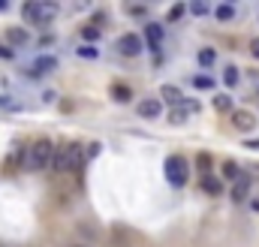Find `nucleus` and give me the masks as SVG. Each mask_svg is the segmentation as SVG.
Segmentation results:
<instances>
[{"mask_svg": "<svg viewBox=\"0 0 259 247\" xmlns=\"http://www.w3.org/2000/svg\"><path fill=\"white\" fill-rule=\"evenodd\" d=\"M52 154H55V145L49 139H36L33 145L21 148V169L24 172H46L52 163Z\"/></svg>", "mask_w": 259, "mask_h": 247, "instance_id": "nucleus-1", "label": "nucleus"}, {"mask_svg": "<svg viewBox=\"0 0 259 247\" xmlns=\"http://www.w3.org/2000/svg\"><path fill=\"white\" fill-rule=\"evenodd\" d=\"M81 166H84V151H81L78 142L61 145V148L52 154V163H49V169H55V172H78Z\"/></svg>", "mask_w": 259, "mask_h": 247, "instance_id": "nucleus-2", "label": "nucleus"}, {"mask_svg": "<svg viewBox=\"0 0 259 247\" xmlns=\"http://www.w3.org/2000/svg\"><path fill=\"white\" fill-rule=\"evenodd\" d=\"M21 15L27 24H49L55 15H58V3H24L21 6Z\"/></svg>", "mask_w": 259, "mask_h": 247, "instance_id": "nucleus-3", "label": "nucleus"}, {"mask_svg": "<svg viewBox=\"0 0 259 247\" xmlns=\"http://www.w3.org/2000/svg\"><path fill=\"white\" fill-rule=\"evenodd\" d=\"M163 172H166V181L172 187H184L187 184V175H190V169H187V160L181 157V154H172V157H166V163H163Z\"/></svg>", "mask_w": 259, "mask_h": 247, "instance_id": "nucleus-4", "label": "nucleus"}, {"mask_svg": "<svg viewBox=\"0 0 259 247\" xmlns=\"http://www.w3.org/2000/svg\"><path fill=\"white\" fill-rule=\"evenodd\" d=\"M118 52L127 55V58L142 55V36H139V33H124V36L118 39Z\"/></svg>", "mask_w": 259, "mask_h": 247, "instance_id": "nucleus-5", "label": "nucleus"}, {"mask_svg": "<svg viewBox=\"0 0 259 247\" xmlns=\"http://www.w3.org/2000/svg\"><path fill=\"white\" fill-rule=\"evenodd\" d=\"M232 127H235V130H241V133H250V130L256 127L253 112H247V109H235V112H232Z\"/></svg>", "mask_w": 259, "mask_h": 247, "instance_id": "nucleus-6", "label": "nucleus"}, {"mask_svg": "<svg viewBox=\"0 0 259 247\" xmlns=\"http://www.w3.org/2000/svg\"><path fill=\"white\" fill-rule=\"evenodd\" d=\"M229 196H232V202H244V199L250 196V178H247V175H238V178L232 181Z\"/></svg>", "mask_w": 259, "mask_h": 247, "instance_id": "nucleus-7", "label": "nucleus"}, {"mask_svg": "<svg viewBox=\"0 0 259 247\" xmlns=\"http://www.w3.org/2000/svg\"><path fill=\"white\" fill-rule=\"evenodd\" d=\"M55 69H58V61H55V58H49V55H42V58H36V61H33V66H30V72H27V75H36V78H39V75L55 72Z\"/></svg>", "mask_w": 259, "mask_h": 247, "instance_id": "nucleus-8", "label": "nucleus"}, {"mask_svg": "<svg viewBox=\"0 0 259 247\" xmlns=\"http://www.w3.org/2000/svg\"><path fill=\"white\" fill-rule=\"evenodd\" d=\"M136 109H139V115H142V118H148V121H154V118H160V112H163V103L151 97V100H142V103H139Z\"/></svg>", "mask_w": 259, "mask_h": 247, "instance_id": "nucleus-9", "label": "nucleus"}, {"mask_svg": "<svg viewBox=\"0 0 259 247\" xmlns=\"http://www.w3.org/2000/svg\"><path fill=\"white\" fill-rule=\"evenodd\" d=\"M6 39H9V46H27L30 43V33L24 27H9L6 30Z\"/></svg>", "mask_w": 259, "mask_h": 247, "instance_id": "nucleus-10", "label": "nucleus"}, {"mask_svg": "<svg viewBox=\"0 0 259 247\" xmlns=\"http://www.w3.org/2000/svg\"><path fill=\"white\" fill-rule=\"evenodd\" d=\"M160 97H163L166 103H172V106H178V103L184 100L181 88H175V85H163V88H160Z\"/></svg>", "mask_w": 259, "mask_h": 247, "instance_id": "nucleus-11", "label": "nucleus"}, {"mask_svg": "<svg viewBox=\"0 0 259 247\" xmlns=\"http://www.w3.org/2000/svg\"><path fill=\"white\" fill-rule=\"evenodd\" d=\"M145 36H148L151 49H160V43H163V27H160V24H148V27H145Z\"/></svg>", "mask_w": 259, "mask_h": 247, "instance_id": "nucleus-12", "label": "nucleus"}, {"mask_svg": "<svg viewBox=\"0 0 259 247\" xmlns=\"http://www.w3.org/2000/svg\"><path fill=\"white\" fill-rule=\"evenodd\" d=\"M202 190L211 193V196H217V193H223V184H220V178H214V175L208 172V175H202Z\"/></svg>", "mask_w": 259, "mask_h": 247, "instance_id": "nucleus-13", "label": "nucleus"}, {"mask_svg": "<svg viewBox=\"0 0 259 247\" xmlns=\"http://www.w3.org/2000/svg\"><path fill=\"white\" fill-rule=\"evenodd\" d=\"M214 15H217V21H232V18H235V6H232V3H220V6L214 9Z\"/></svg>", "mask_w": 259, "mask_h": 247, "instance_id": "nucleus-14", "label": "nucleus"}, {"mask_svg": "<svg viewBox=\"0 0 259 247\" xmlns=\"http://www.w3.org/2000/svg\"><path fill=\"white\" fill-rule=\"evenodd\" d=\"M238 78H241V75H238V69H235V66H226V72H223V85H226V88H235V85H238Z\"/></svg>", "mask_w": 259, "mask_h": 247, "instance_id": "nucleus-15", "label": "nucleus"}, {"mask_svg": "<svg viewBox=\"0 0 259 247\" xmlns=\"http://www.w3.org/2000/svg\"><path fill=\"white\" fill-rule=\"evenodd\" d=\"M112 94H115V100H118V103H130V97H133V91L124 88V85H115V88H112Z\"/></svg>", "mask_w": 259, "mask_h": 247, "instance_id": "nucleus-16", "label": "nucleus"}, {"mask_svg": "<svg viewBox=\"0 0 259 247\" xmlns=\"http://www.w3.org/2000/svg\"><path fill=\"white\" fill-rule=\"evenodd\" d=\"M75 55H78V58H88V61H94V58H100V52H97L94 46H78V49H75Z\"/></svg>", "mask_w": 259, "mask_h": 247, "instance_id": "nucleus-17", "label": "nucleus"}, {"mask_svg": "<svg viewBox=\"0 0 259 247\" xmlns=\"http://www.w3.org/2000/svg\"><path fill=\"white\" fill-rule=\"evenodd\" d=\"M196 58H199V63H202V66H211V63L217 61V55H214L211 49H202V52H199Z\"/></svg>", "mask_w": 259, "mask_h": 247, "instance_id": "nucleus-18", "label": "nucleus"}, {"mask_svg": "<svg viewBox=\"0 0 259 247\" xmlns=\"http://www.w3.org/2000/svg\"><path fill=\"white\" fill-rule=\"evenodd\" d=\"M193 85L196 88H202V91H211V88H214V78H211V75H196Z\"/></svg>", "mask_w": 259, "mask_h": 247, "instance_id": "nucleus-19", "label": "nucleus"}, {"mask_svg": "<svg viewBox=\"0 0 259 247\" xmlns=\"http://www.w3.org/2000/svg\"><path fill=\"white\" fill-rule=\"evenodd\" d=\"M223 175H226V178H232V181H235V178H238V175H241V172H238V163H232V160H229V163H223Z\"/></svg>", "mask_w": 259, "mask_h": 247, "instance_id": "nucleus-20", "label": "nucleus"}, {"mask_svg": "<svg viewBox=\"0 0 259 247\" xmlns=\"http://www.w3.org/2000/svg\"><path fill=\"white\" fill-rule=\"evenodd\" d=\"M169 121H172V124H184V121H187V112L175 106V109H172V115H169Z\"/></svg>", "mask_w": 259, "mask_h": 247, "instance_id": "nucleus-21", "label": "nucleus"}, {"mask_svg": "<svg viewBox=\"0 0 259 247\" xmlns=\"http://www.w3.org/2000/svg\"><path fill=\"white\" fill-rule=\"evenodd\" d=\"M196 163H199V172H202V175H208V166H211V157H208V154H199V160H196Z\"/></svg>", "mask_w": 259, "mask_h": 247, "instance_id": "nucleus-22", "label": "nucleus"}, {"mask_svg": "<svg viewBox=\"0 0 259 247\" xmlns=\"http://www.w3.org/2000/svg\"><path fill=\"white\" fill-rule=\"evenodd\" d=\"M190 12H193V15H208V12H211V6H208V3H193V6H190Z\"/></svg>", "mask_w": 259, "mask_h": 247, "instance_id": "nucleus-23", "label": "nucleus"}, {"mask_svg": "<svg viewBox=\"0 0 259 247\" xmlns=\"http://www.w3.org/2000/svg\"><path fill=\"white\" fill-rule=\"evenodd\" d=\"M214 106H217L220 112H223V109H232V97H217V100H214Z\"/></svg>", "mask_w": 259, "mask_h": 247, "instance_id": "nucleus-24", "label": "nucleus"}, {"mask_svg": "<svg viewBox=\"0 0 259 247\" xmlns=\"http://www.w3.org/2000/svg\"><path fill=\"white\" fill-rule=\"evenodd\" d=\"M181 15H184V6H181V3H178V6H172V9H169V21H178V18H181Z\"/></svg>", "mask_w": 259, "mask_h": 247, "instance_id": "nucleus-25", "label": "nucleus"}, {"mask_svg": "<svg viewBox=\"0 0 259 247\" xmlns=\"http://www.w3.org/2000/svg\"><path fill=\"white\" fill-rule=\"evenodd\" d=\"M0 58H3V61H12V58H15V52H12V49H6V46H0Z\"/></svg>", "mask_w": 259, "mask_h": 247, "instance_id": "nucleus-26", "label": "nucleus"}, {"mask_svg": "<svg viewBox=\"0 0 259 247\" xmlns=\"http://www.w3.org/2000/svg\"><path fill=\"white\" fill-rule=\"evenodd\" d=\"M250 55L259 61V36H256V39H250Z\"/></svg>", "mask_w": 259, "mask_h": 247, "instance_id": "nucleus-27", "label": "nucleus"}, {"mask_svg": "<svg viewBox=\"0 0 259 247\" xmlns=\"http://www.w3.org/2000/svg\"><path fill=\"white\" fill-rule=\"evenodd\" d=\"M84 36H88V39H97V36H100V30H97V27H84Z\"/></svg>", "mask_w": 259, "mask_h": 247, "instance_id": "nucleus-28", "label": "nucleus"}, {"mask_svg": "<svg viewBox=\"0 0 259 247\" xmlns=\"http://www.w3.org/2000/svg\"><path fill=\"white\" fill-rule=\"evenodd\" d=\"M247 148L250 151H259V139H247Z\"/></svg>", "mask_w": 259, "mask_h": 247, "instance_id": "nucleus-29", "label": "nucleus"}, {"mask_svg": "<svg viewBox=\"0 0 259 247\" xmlns=\"http://www.w3.org/2000/svg\"><path fill=\"white\" fill-rule=\"evenodd\" d=\"M3 9H6V3H3V0H0V12H3Z\"/></svg>", "mask_w": 259, "mask_h": 247, "instance_id": "nucleus-30", "label": "nucleus"}, {"mask_svg": "<svg viewBox=\"0 0 259 247\" xmlns=\"http://www.w3.org/2000/svg\"><path fill=\"white\" fill-rule=\"evenodd\" d=\"M78 247H84V244H78Z\"/></svg>", "mask_w": 259, "mask_h": 247, "instance_id": "nucleus-31", "label": "nucleus"}]
</instances>
